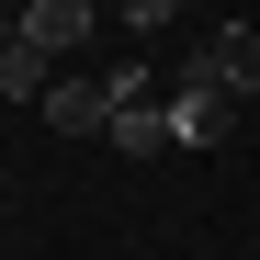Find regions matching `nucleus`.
<instances>
[{"instance_id":"obj_1","label":"nucleus","mask_w":260,"mask_h":260,"mask_svg":"<svg viewBox=\"0 0 260 260\" xmlns=\"http://www.w3.org/2000/svg\"><path fill=\"white\" fill-rule=\"evenodd\" d=\"M34 113H46L57 136H102V124H113V68H102V79H46Z\"/></svg>"},{"instance_id":"obj_7","label":"nucleus","mask_w":260,"mask_h":260,"mask_svg":"<svg viewBox=\"0 0 260 260\" xmlns=\"http://www.w3.org/2000/svg\"><path fill=\"white\" fill-rule=\"evenodd\" d=\"M170 12H181V0H124V23H136V34H158Z\"/></svg>"},{"instance_id":"obj_6","label":"nucleus","mask_w":260,"mask_h":260,"mask_svg":"<svg viewBox=\"0 0 260 260\" xmlns=\"http://www.w3.org/2000/svg\"><path fill=\"white\" fill-rule=\"evenodd\" d=\"M46 79H57V68L34 57L23 34H12V46H0V102H46Z\"/></svg>"},{"instance_id":"obj_5","label":"nucleus","mask_w":260,"mask_h":260,"mask_svg":"<svg viewBox=\"0 0 260 260\" xmlns=\"http://www.w3.org/2000/svg\"><path fill=\"white\" fill-rule=\"evenodd\" d=\"M102 147H124V158H158V147H170V102H113Z\"/></svg>"},{"instance_id":"obj_2","label":"nucleus","mask_w":260,"mask_h":260,"mask_svg":"<svg viewBox=\"0 0 260 260\" xmlns=\"http://www.w3.org/2000/svg\"><path fill=\"white\" fill-rule=\"evenodd\" d=\"M192 79H204V91H260V34H249V23H226V34H204V57H192Z\"/></svg>"},{"instance_id":"obj_3","label":"nucleus","mask_w":260,"mask_h":260,"mask_svg":"<svg viewBox=\"0 0 260 260\" xmlns=\"http://www.w3.org/2000/svg\"><path fill=\"white\" fill-rule=\"evenodd\" d=\"M91 23H102L91 0H23V46H34V57H68V46H91Z\"/></svg>"},{"instance_id":"obj_4","label":"nucleus","mask_w":260,"mask_h":260,"mask_svg":"<svg viewBox=\"0 0 260 260\" xmlns=\"http://www.w3.org/2000/svg\"><path fill=\"white\" fill-rule=\"evenodd\" d=\"M215 136H226V91L181 79V91H170V147H215Z\"/></svg>"}]
</instances>
